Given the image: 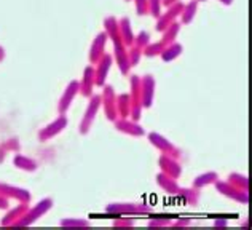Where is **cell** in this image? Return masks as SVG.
<instances>
[{
  "label": "cell",
  "instance_id": "cell-1",
  "mask_svg": "<svg viewBox=\"0 0 252 230\" xmlns=\"http://www.w3.org/2000/svg\"><path fill=\"white\" fill-rule=\"evenodd\" d=\"M104 31L107 32L109 40L114 45V59L117 61V67L120 69L123 75L129 74L128 63V47L123 43L120 31H118V19L115 16H107L104 19Z\"/></svg>",
  "mask_w": 252,
  "mask_h": 230
},
{
  "label": "cell",
  "instance_id": "cell-2",
  "mask_svg": "<svg viewBox=\"0 0 252 230\" xmlns=\"http://www.w3.org/2000/svg\"><path fill=\"white\" fill-rule=\"evenodd\" d=\"M105 213L115 216H150L154 208L147 203H109Z\"/></svg>",
  "mask_w": 252,
  "mask_h": 230
},
{
  "label": "cell",
  "instance_id": "cell-3",
  "mask_svg": "<svg viewBox=\"0 0 252 230\" xmlns=\"http://www.w3.org/2000/svg\"><path fill=\"white\" fill-rule=\"evenodd\" d=\"M53 208V198H43L37 203L34 208H29L28 211L24 213V216L19 221H16L15 227H26V226H32L34 222L45 216L46 213Z\"/></svg>",
  "mask_w": 252,
  "mask_h": 230
},
{
  "label": "cell",
  "instance_id": "cell-4",
  "mask_svg": "<svg viewBox=\"0 0 252 230\" xmlns=\"http://www.w3.org/2000/svg\"><path fill=\"white\" fill-rule=\"evenodd\" d=\"M88 99H90V102H88V106H86L85 115L80 122V127H78V133L82 136H86L91 131L93 123L96 120V115L99 112V109H101V95H91Z\"/></svg>",
  "mask_w": 252,
  "mask_h": 230
},
{
  "label": "cell",
  "instance_id": "cell-5",
  "mask_svg": "<svg viewBox=\"0 0 252 230\" xmlns=\"http://www.w3.org/2000/svg\"><path fill=\"white\" fill-rule=\"evenodd\" d=\"M147 137H149V142L152 144V146H154L157 150H160L161 154L169 155V157H172V159H177V160L181 159V155H182L181 149H179L177 146H174L168 137H164L160 133H155V131L149 133Z\"/></svg>",
  "mask_w": 252,
  "mask_h": 230
},
{
  "label": "cell",
  "instance_id": "cell-6",
  "mask_svg": "<svg viewBox=\"0 0 252 230\" xmlns=\"http://www.w3.org/2000/svg\"><path fill=\"white\" fill-rule=\"evenodd\" d=\"M214 186H216L217 192L220 195H223V197H227V198H231L236 203H241V205H248V203H249V192L238 189L235 186H231L228 181H219L217 179L214 182Z\"/></svg>",
  "mask_w": 252,
  "mask_h": 230
},
{
  "label": "cell",
  "instance_id": "cell-7",
  "mask_svg": "<svg viewBox=\"0 0 252 230\" xmlns=\"http://www.w3.org/2000/svg\"><path fill=\"white\" fill-rule=\"evenodd\" d=\"M101 106L104 107V114L107 117V120L115 122L118 118L117 114V95L112 85H104L102 93H101Z\"/></svg>",
  "mask_w": 252,
  "mask_h": 230
},
{
  "label": "cell",
  "instance_id": "cell-8",
  "mask_svg": "<svg viewBox=\"0 0 252 230\" xmlns=\"http://www.w3.org/2000/svg\"><path fill=\"white\" fill-rule=\"evenodd\" d=\"M69 125V120L65 115H59L58 118H55L53 122H50L46 127H43L40 131H38V139L42 142H46L53 139V137H56L58 134H61L63 131L67 128Z\"/></svg>",
  "mask_w": 252,
  "mask_h": 230
},
{
  "label": "cell",
  "instance_id": "cell-9",
  "mask_svg": "<svg viewBox=\"0 0 252 230\" xmlns=\"http://www.w3.org/2000/svg\"><path fill=\"white\" fill-rule=\"evenodd\" d=\"M155 90H157V82L155 77L152 74H145L141 77V104L142 109L152 107L155 99Z\"/></svg>",
  "mask_w": 252,
  "mask_h": 230
},
{
  "label": "cell",
  "instance_id": "cell-10",
  "mask_svg": "<svg viewBox=\"0 0 252 230\" xmlns=\"http://www.w3.org/2000/svg\"><path fill=\"white\" fill-rule=\"evenodd\" d=\"M80 93V82L78 80H70L67 83V87H65L64 93L61 95V99L58 102V112L59 115H65L67 114V110L70 109L72 102H74L75 96Z\"/></svg>",
  "mask_w": 252,
  "mask_h": 230
},
{
  "label": "cell",
  "instance_id": "cell-11",
  "mask_svg": "<svg viewBox=\"0 0 252 230\" xmlns=\"http://www.w3.org/2000/svg\"><path fill=\"white\" fill-rule=\"evenodd\" d=\"M184 8V3L182 2H177L171 6H166V11H161V15L157 18V24H155V29L158 32H163L164 29L168 28L169 24H172L174 21H177V18L181 16V11Z\"/></svg>",
  "mask_w": 252,
  "mask_h": 230
},
{
  "label": "cell",
  "instance_id": "cell-12",
  "mask_svg": "<svg viewBox=\"0 0 252 230\" xmlns=\"http://www.w3.org/2000/svg\"><path fill=\"white\" fill-rule=\"evenodd\" d=\"M0 195L6 197L8 200H16L18 203H31L32 195L28 189L18 187V186H11V184H5L0 182Z\"/></svg>",
  "mask_w": 252,
  "mask_h": 230
},
{
  "label": "cell",
  "instance_id": "cell-13",
  "mask_svg": "<svg viewBox=\"0 0 252 230\" xmlns=\"http://www.w3.org/2000/svg\"><path fill=\"white\" fill-rule=\"evenodd\" d=\"M114 64V56L109 53H104V56L94 64V75H96V87L102 88L105 85V80L109 77V72Z\"/></svg>",
  "mask_w": 252,
  "mask_h": 230
},
{
  "label": "cell",
  "instance_id": "cell-14",
  "mask_svg": "<svg viewBox=\"0 0 252 230\" xmlns=\"http://www.w3.org/2000/svg\"><path fill=\"white\" fill-rule=\"evenodd\" d=\"M107 42H109V37H107V32L102 31L94 37L93 40L91 47H90V53H88V59H90V64L94 66L99 59H101L105 53V47H107Z\"/></svg>",
  "mask_w": 252,
  "mask_h": 230
},
{
  "label": "cell",
  "instance_id": "cell-15",
  "mask_svg": "<svg viewBox=\"0 0 252 230\" xmlns=\"http://www.w3.org/2000/svg\"><path fill=\"white\" fill-rule=\"evenodd\" d=\"M114 127L117 131H120L123 134H128L131 137H141L145 134V130L142 128V125H139L137 122H132L131 118H117L114 122Z\"/></svg>",
  "mask_w": 252,
  "mask_h": 230
},
{
  "label": "cell",
  "instance_id": "cell-16",
  "mask_svg": "<svg viewBox=\"0 0 252 230\" xmlns=\"http://www.w3.org/2000/svg\"><path fill=\"white\" fill-rule=\"evenodd\" d=\"M158 166H160L161 173L168 174L171 177H174V179H179L181 174H182L181 163H179L177 159H172V157H169V155L161 154V157L158 159Z\"/></svg>",
  "mask_w": 252,
  "mask_h": 230
},
{
  "label": "cell",
  "instance_id": "cell-17",
  "mask_svg": "<svg viewBox=\"0 0 252 230\" xmlns=\"http://www.w3.org/2000/svg\"><path fill=\"white\" fill-rule=\"evenodd\" d=\"M96 87V75H94V66L90 64L83 69V77L80 80V95L83 98H90L93 95V90Z\"/></svg>",
  "mask_w": 252,
  "mask_h": 230
},
{
  "label": "cell",
  "instance_id": "cell-18",
  "mask_svg": "<svg viewBox=\"0 0 252 230\" xmlns=\"http://www.w3.org/2000/svg\"><path fill=\"white\" fill-rule=\"evenodd\" d=\"M29 203H19V205H16L15 208H8V213H6L2 221H0V226L3 227H15L16 221H19L24 216V213L29 209Z\"/></svg>",
  "mask_w": 252,
  "mask_h": 230
},
{
  "label": "cell",
  "instance_id": "cell-19",
  "mask_svg": "<svg viewBox=\"0 0 252 230\" xmlns=\"http://www.w3.org/2000/svg\"><path fill=\"white\" fill-rule=\"evenodd\" d=\"M176 197L181 198V201H184L185 205L196 206L198 203H200L201 194H200V189H195V187H179Z\"/></svg>",
  "mask_w": 252,
  "mask_h": 230
},
{
  "label": "cell",
  "instance_id": "cell-20",
  "mask_svg": "<svg viewBox=\"0 0 252 230\" xmlns=\"http://www.w3.org/2000/svg\"><path fill=\"white\" fill-rule=\"evenodd\" d=\"M118 31H120V35H122V40L126 47H131L134 43V32H132L131 28V21L128 16H123L118 19Z\"/></svg>",
  "mask_w": 252,
  "mask_h": 230
},
{
  "label": "cell",
  "instance_id": "cell-21",
  "mask_svg": "<svg viewBox=\"0 0 252 230\" xmlns=\"http://www.w3.org/2000/svg\"><path fill=\"white\" fill-rule=\"evenodd\" d=\"M155 181L158 184V187L163 189L168 195H176L177 189H179L177 179H174V177H171V176H168V174H164V173L160 171V173L157 174Z\"/></svg>",
  "mask_w": 252,
  "mask_h": 230
},
{
  "label": "cell",
  "instance_id": "cell-22",
  "mask_svg": "<svg viewBox=\"0 0 252 230\" xmlns=\"http://www.w3.org/2000/svg\"><path fill=\"white\" fill-rule=\"evenodd\" d=\"M13 165H15L18 169H23V171H28V173H34L38 168V163L34 159L21 155L19 152L15 155V159H13Z\"/></svg>",
  "mask_w": 252,
  "mask_h": 230
},
{
  "label": "cell",
  "instance_id": "cell-23",
  "mask_svg": "<svg viewBox=\"0 0 252 230\" xmlns=\"http://www.w3.org/2000/svg\"><path fill=\"white\" fill-rule=\"evenodd\" d=\"M182 51H184V47H182V43H179V42H172L169 45H166L164 47V50L161 51V59L164 63H171V61H174V59H177L179 56L182 55Z\"/></svg>",
  "mask_w": 252,
  "mask_h": 230
},
{
  "label": "cell",
  "instance_id": "cell-24",
  "mask_svg": "<svg viewBox=\"0 0 252 230\" xmlns=\"http://www.w3.org/2000/svg\"><path fill=\"white\" fill-rule=\"evenodd\" d=\"M131 110V98L129 93H122L117 96V114L118 118H129Z\"/></svg>",
  "mask_w": 252,
  "mask_h": 230
},
{
  "label": "cell",
  "instance_id": "cell-25",
  "mask_svg": "<svg viewBox=\"0 0 252 230\" xmlns=\"http://www.w3.org/2000/svg\"><path fill=\"white\" fill-rule=\"evenodd\" d=\"M198 3L196 0H191L189 3H184V8L181 11V24H190L191 21L195 19L196 16V11H198Z\"/></svg>",
  "mask_w": 252,
  "mask_h": 230
},
{
  "label": "cell",
  "instance_id": "cell-26",
  "mask_svg": "<svg viewBox=\"0 0 252 230\" xmlns=\"http://www.w3.org/2000/svg\"><path fill=\"white\" fill-rule=\"evenodd\" d=\"M217 179H219V174L216 171L201 173L200 176H196L195 179H193V186H191V187L201 190L203 187H206V186H212V184H214Z\"/></svg>",
  "mask_w": 252,
  "mask_h": 230
},
{
  "label": "cell",
  "instance_id": "cell-27",
  "mask_svg": "<svg viewBox=\"0 0 252 230\" xmlns=\"http://www.w3.org/2000/svg\"><path fill=\"white\" fill-rule=\"evenodd\" d=\"M181 23H177V21H174L172 24H169L166 29H164L163 32H161V42L164 43V45H169V43H172V42H176V38H177V35H179V32H181Z\"/></svg>",
  "mask_w": 252,
  "mask_h": 230
},
{
  "label": "cell",
  "instance_id": "cell-28",
  "mask_svg": "<svg viewBox=\"0 0 252 230\" xmlns=\"http://www.w3.org/2000/svg\"><path fill=\"white\" fill-rule=\"evenodd\" d=\"M129 98L131 102H141V77L139 75H131L129 78Z\"/></svg>",
  "mask_w": 252,
  "mask_h": 230
},
{
  "label": "cell",
  "instance_id": "cell-29",
  "mask_svg": "<svg viewBox=\"0 0 252 230\" xmlns=\"http://www.w3.org/2000/svg\"><path fill=\"white\" fill-rule=\"evenodd\" d=\"M228 182L231 186L249 192V177L248 176H244L241 173H231V174H228Z\"/></svg>",
  "mask_w": 252,
  "mask_h": 230
},
{
  "label": "cell",
  "instance_id": "cell-30",
  "mask_svg": "<svg viewBox=\"0 0 252 230\" xmlns=\"http://www.w3.org/2000/svg\"><path fill=\"white\" fill-rule=\"evenodd\" d=\"M152 219L147 222L149 227H171L172 224V216H168V214H155L154 213L150 214Z\"/></svg>",
  "mask_w": 252,
  "mask_h": 230
},
{
  "label": "cell",
  "instance_id": "cell-31",
  "mask_svg": "<svg viewBox=\"0 0 252 230\" xmlns=\"http://www.w3.org/2000/svg\"><path fill=\"white\" fill-rule=\"evenodd\" d=\"M164 45L161 40L160 42H150L147 47H145L144 50H142V55L144 56H147V58H155V56H160L161 55V51L164 50Z\"/></svg>",
  "mask_w": 252,
  "mask_h": 230
},
{
  "label": "cell",
  "instance_id": "cell-32",
  "mask_svg": "<svg viewBox=\"0 0 252 230\" xmlns=\"http://www.w3.org/2000/svg\"><path fill=\"white\" fill-rule=\"evenodd\" d=\"M61 227H91V222L83 218H65L59 222Z\"/></svg>",
  "mask_w": 252,
  "mask_h": 230
},
{
  "label": "cell",
  "instance_id": "cell-33",
  "mask_svg": "<svg viewBox=\"0 0 252 230\" xmlns=\"http://www.w3.org/2000/svg\"><path fill=\"white\" fill-rule=\"evenodd\" d=\"M142 58V50L137 48L136 45H131V47H128V63H129V67H136V66L139 64V61H141Z\"/></svg>",
  "mask_w": 252,
  "mask_h": 230
},
{
  "label": "cell",
  "instance_id": "cell-34",
  "mask_svg": "<svg viewBox=\"0 0 252 230\" xmlns=\"http://www.w3.org/2000/svg\"><path fill=\"white\" fill-rule=\"evenodd\" d=\"M149 43H150V34L147 31H141L139 34H134V43L132 45H136L137 48L144 50Z\"/></svg>",
  "mask_w": 252,
  "mask_h": 230
},
{
  "label": "cell",
  "instance_id": "cell-35",
  "mask_svg": "<svg viewBox=\"0 0 252 230\" xmlns=\"http://www.w3.org/2000/svg\"><path fill=\"white\" fill-rule=\"evenodd\" d=\"M161 0H149V15H152L155 19L161 15Z\"/></svg>",
  "mask_w": 252,
  "mask_h": 230
},
{
  "label": "cell",
  "instance_id": "cell-36",
  "mask_svg": "<svg viewBox=\"0 0 252 230\" xmlns=\"http://www.w3.org/2000/svg\"><path fill=\"white\" fill-rule=\"evenodd\" d=\"M129 118H131L132 122H139L142 118V106H141V102H131Z\"/></svg>",
  "mask_w": 252,
  "mask_h": 230
},
{
  "label": "cell",
  "instance_id": "cell-37",
  "mask_svg": "<svg viewBox=\"0 0 252 230\" xmlns=\"http://www.w3.org/2000/svg\"><path fill=\"white\" fill-rule=\"evenodd\" d=\"M6 152H19L21 150V144H19V141L18 139H6V141H3L2 144H0Z\"/></svg>",
  "mask_w": 252,
  "mask_h": 230
},
{
  "label": "cell",
  "instance_id": "cell-38",
  "mask_svg": "<svg viewBox=\"0 0 252 230\" xmlns=\"http://www.w3.org/2000/svg\"><path fill=\"white\" fill-rule=\"evenodd\" d=\"M136 5V13L139 16L149 15V0H132Z\"/></svg>",
  "mask_w": 252,
  "mask_h": 230
},
{
  "label": "cell",
  "instance_id": "cell-39",
  "mask_svg": "<svg viewBox=\"0 0 252 230\" xmlns=\"http://www.w3.org/2000/svg\"><path fill=\"white\" fill-rule=\"evenodd\" d=\"M134 219L132 218H117L114 221V227H134Z\"/></svg>",
  "mask_w": 252,
  "mask_h": 230
},
{
  "label": "cell",
  "instance_id": "cell-40",
  "mask_svg": "<svg viewBox=\"0 0 252 230\" xmlns=\"http://www.w3.org/2000/svg\"><path fill=\"white\" fill-rule=\"evenodd\" d=\"M172 227H190L191 219L190 218H177L176 221H172Z\"/></svg>",
  "mask_w": 252,
  "mask_h": 230
},
{
  "label": "cell",
  "instance_id": "cell-41",
  "mask_svg": "<svg viewBox=\"0 0 252 230\" xmlns=\"http://www.w3.org/2000/svg\"><path fill=\"white\" fill-rule=\"evenodd\" d=\"M10 208V200L6 197L0 195V209H8Z\"/></svg>",
  "mask_w": 252,
  "mask_h": 230
},
{
  "label": "cell",
  "instance_id": "cell-42",
  "mask_svg": "<svg viewBox=\"0 0 252 230\" xmlns=\"http://www.w3.org/2000/svg\"><path fill=\"white\" fill-rule=\"evenodd\" d=\"M228 221L227 219H216L214 221V227H227Z\"/></svg>",
  "mask_w": 252,
  "mask_h": 230
},
{
  "label": "cell",
  "instance_id": "cell-43",
  "mask_svg": "<svg viewBox=\"0 0 252 230\" xmlns=\"http://www.w3.org/2000/svg\"><path fill=\"white\" fill-rule=\"evenodd\" d=\"M177 2H181V0H161V5L163 6H171V5H174Z\"/></svg>",
  "mask_w": 252,
  "mask_h": 230
},
{
  "label": "cell",
  "instance_id": "cell-44",
  "mask_svg": "<svg viewBox=\"0 0 252 230\" xmlns=\"http://www.w3.org/2000/svg\"><path fill=\"white\" fill-rule=\"evenodd\" d=\"M6 154H8V152H6V150H5V149H3L2 146H0V163H2V162L5 160Z\"/></svg>",
  "mask_w": 252,
  "mask_h": 230
},
{
  "label": "cell",
  "instance_id": "cell-45",
  "mask_svg": "<svg viewBox=\"0 0 252 230\" xmlns=\"http://www.w3.org/2000/svg\"><path fill=\"white\" fill-rule=\"evenodd\" d=\"M5 55H6V53H5V48L2 47V45H0V63H2L3 59H5Z\"/></svg>",
  "mask_w": 252,
  "mask_h": 230
},
{
  "label": "cell",
  "instance_id": "cell-46",
  "mask_svg": "<svg viewBox=\"0 0 252 230\" xmlns=\"http://www.w3.org/2000/svg\"><path fill=\"white\" fill-rule=\"evenodd\" d=\"M241 227H244V229L248 230V229H249V221H248V219H244V221L241 222Z\"/></svg>",
  "mask_w": 252,
  "mask_h": 230
},
{
  "label": "cell",
  "instance_id": "cell-47",
  "mask_svg": "<svg viewBox=\"0 0 252 230\" xmlns=\"http://www.w3.org/2000/svg\"><path fill=\"white\" fill-rule=\"evenodd\" d=\"M220 3H223V5H231L233 3V0H219Z\"/></svg>",
  "mask_w": 252,
  "mask_h": 230
},
{
  "label": "cell",
  "instance_id": "cell-48",
  "mask_svg": "<svg viewBox=\"0 0 252 230\" xmlns=\"http://www.w3.org/2000/svg\"><path fill=\"white\" fill-rule=\"evenodd\" d=\"M196 2H206V0H196Z\"/></svg>",
  "mask_w": 252,
  "mask_h": 230
},
{
  "label": "cell",
  "instance_id": "cell-49",
  "mask_svg": "<svg viewBox=\"0 0 252 230\" xmlns=\"http://www.w3.org/2000/svg\"><path fill=\"white\" fill-rule=\"evenodd\" d=\"M125 2H129V0H125Z\"/></svg>",
  "mask_w": 252,
  "mask_h": 230
}]
</instances>
